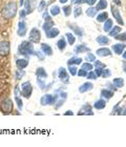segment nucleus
Returning a JSON list of instances; mask_svg holds the SVG:
<instances>
[{
  "label": "nucleus",
  "mask_w": 126,
  "mask_h": 147,
  "mask_svg": "<svg viewBox=\"0 0 126 147\" xmlns=\"http://www.w3.org/2000/svg\"><path fill=\"white\" fill-rule=\"evenodd\" d=\"M16 13H17V4L16 2H9L7 3L4 7L2 9V17L5 19H12L13 17H15Z\"/></svg>",
  "instance_id": "f257e3e1"
},
{
  "label": "nucleus",
  "mask_w": 126,
  "mask_h": 147,
  "mask_svg": "<svg viewBox=\"0 0 126 147\" xmlns=\"http://www.w3.org/2000/svg\"><path fill=\"white\" fill-rule=\"evenodd\" d=\"M33 53H34V49H33V45L31 44L30 41H23L21 43V45L19 46V54L30 56Z\"/></svg>",
  "instance_id": "f03ea898"
},
{
  "label": "nucleus",
  "mask_w": 126,
  "mask_h": 147,
  "mask_svg": "<svg viewBox=\"0 0 126 147\" xmlns=\"http://www.w3.org/2000/svg\"><path fill=\"white\" fill-rule=\"evenodd\" d=\"M0 111L4 115H9L13 111V101L11 99H5L0 103Z\"/></svg>",
  "instance_id": "7ed1b4c3"
},
{
  "label": "nucleus",
  "mask_w": 126,
  "mask_h": 147,
  "mask_svg": "<svg viewBox=\"0 0 126 147\" xmlns=\"http://www.w3.org/2000/svg\"><path fill=\"white\" fill-rule=\"evenodd\" d=\"M33 92V87L30 82H24L21 85V95L25 98H30Z\"/></svg>",
  "instance_id": "20e7f679"
},
{
  "label": "nucleus",
  "mask_w": 126,
  "mask_h": 147,
  "mask_svg": "<svg viewBox=\"0 0 126 147\" xmlns=\"http://www.w3.org/2000/svg\"><path fill=\"white\" fill-rule=\"evenodd\" d=\"M9 51H11L9 43L7 41H1L0 42V56L5 57L9 54Z\"/></svg>",
  "instance_id": "39448f33"
},
{
  "label": "nucleus",
  "mask_w": 126,
  "mask_h": 147,
  "mask_svg": "<svg viewBox=\"0 0 126 147\" xmlns=\"http://www.w3.org/2000/svg\"><path fill=\"white\" fill-rule=\"evenodd\" d=\"M41 39V33L38 28H33L30 33V40L32 42L34 43H38Z\"/></svg>",
  "instance_id": "423d86ee"
},
{
  "label": "nucleus",
  "mask_w": 126,
  "mask_h": 147,
  "mask_svg": "<svg viewBox=\"0 0 126 147\" xmlns=\"http://www.w3.org/2000/svg\"><path fill=\"white\" fill-rule=\"evenodd\" d=\"M56 99H57V96H53V95H44L41 98L40 102L42 105H49V104H54L56 102Z\"/></svg>",
  "instance_id": "0eeeda50"
},
{
  "label": "nucleus",
  "mask_w": 126,
  "mask_h": 147,
  "mask_svg": "<svg viewBox=\"0 0 126 147\" xmlns=\"http://www.w3.org/2000/svg\"><path fill=\"white\" fill-rule=\"evenodd\" d=\"M111 13H113V15H114V18L117 20V22L119 23V24H122L123 25L124 24V21H123V19H122V17H121V15H120V12H119V9L116 7V6L113 4L111 5Z\"/></svg>",
  "instance_id": "6e6552de"
},
{
  "label": "nucleus",
  "mask_w": 126,
  "mask_h": 147,
  "mask_svg": "<svg viewBox=\"0 0 126 147\" xmlns=\"http://www.w3.org/2000/svg\"><path fill=\"white\" fill-rule=\"evenodd\" d=\"M26 31H28V28H26V24H25L24 21H20L18 24V31H17V33H18L19 36L23 37L25 34H26Z\"/></svg>",
  "instance_id": "1a4fd4ad"
},
{
  "label": "nucleus",
  "mask_w": 126,
  "mask_h": 147,
  "mask_svg": "<svg viewBox=\"0 0 126 147\" xmlns=\"http://www.w3.org/2000/svg\"><path fill=\"white\" fill-rule=\"evenodd\" d=\"M59 78H60V80H61L62 82L68 83L69 80H68V75L66 73V71H65V68L61 67L59 69Z\"/></svg>",
  "instance_id": "9d476101"
},
{
  "label": "nucleus",
  "mask_w": 126,
  "mask_h": 147,
  "mask_svg": "<svg viewBox=\"0 0 126 147\" xmlns=\"http://www.w3.org/2000/svg\"><path fill=\"white\" fill-rule=\"evenodd\" d=\"M125 44H122V43H118V44H115L114 46H113V49H114L115 53L117 54V55H121L122 53H123V51L125 49Z\"/></svg>",
  "instance_id": "9b49d317"
},
{
  "label": "nucleus",
  "mask_w": 126,
  "mask_h": 147,
  "mask_svg": "<svg viewBox=\"0 0 126 147\" xmlns=\"http://www.w3.org/2000/svg\"><path fill=\"white\" fill-rule=\"evenodd\" d=\"M92 87H94V85H92V83H89V82L83 83V84L79 87V92H88V90H90V89H92Z\"/></svg>",
  "instance_id": "f8f14e48"
},
{
  "label": "nucleus",
  "mask_w": 126,
  "mask_h": 147,
  "mask_svg": "<svg viewBox=\"0 0 126 147\" xmlns=\"http://www.w3.org/2000/svg\"><path fill=\"white\" fill-rule=\"evenodd\" d=\"M97 55L100 56V57H106V56H111V53L109 49L103 47V49H99L98 51H97Z\"/></svg>",
  "instance_id": "ddd939ff"
},
{
  "label": "nucleus",
  "mask_w": 126,
  "mask_h": 147,
  "mask_svg": "<svg viewBox=\"0 0 126 147\" xmlns=\"http://www.w3.org/2000/svg\"><path fill=\"white\" fill-rule=\"evenodd\" d=\"M16 65H17V67L18 68L23 69V68H25L28 65V60H25V59H18V60L16 61Z\"/></svg>",
  "instance_id": "4468645a"
},
{
  "label": "nucleus",
  "mask_w": 126,
  "mask_h": 147,
  "mask_svg": "<svg viewBox=\"0 0 126 147\" xmlns=\"http://www.w3.org/2000/svg\"><path fill=\"white\" fill-rule=\"evenodd\" d=\"M41 49L43 51V53L47 56H52L53 55V49L52 47L49 45V44H45V43H43L41 44Z\"/></svg>",
  "instance_id": "2eb2a0df"
},
{
  "label": "nucleus",
  "mask_w": 126,
  "mask_h": 147,
  "mask_svg": "<svg viewBox=\"0 0 126 147\" xmlns=\"http://www.w3.org/2000/svg\"><path fill=\"white\" fill-rule=\"evenodd\" d=\"M78 115H92V107H90L88 104L84 105L83 107L81 108V110L79 111V113H78Z\"/></svg>",
  "instance_id": "dca6fc26"
},
{
  "label": "nucleus",
  "mask_w": 126,
  "mask_h": 147,
  "mask_svg": "<svg viewBox=\"0 0 126 147\" xmlns=\"http://www.w3.org/2000/svg\"><path fill=\"white\" fill-rule=\"evenodd\" d=\"M45 33L47 38H55L59 35V30L58 28H51L49 31L45 32Z\"/></svg>",
  "instance_id": "f3484780"
},
{
  "label": "nucleus",
  "mask_w": 126,
  "mask_h": 147,
  "mask_svg": "<svg viewBox=\"0 0 126 147\" xmlns=\"http://www.w3.org/2000/svg\"><path fill=\"white\" fill-rule=\"evenodd\" d=\"M97 42L100 44V45H106L109 43V39H108L106 36H99L97 38Z\"/></svg>",
  "instance_id": "a211bd4d"
},
{
  "label": "nucleus",
  "mask_w": 126,
  "mask_h": 147,
  "mask_svg": "<svg viewBox=\"0 0 126 147\" xmlns=\"http://www.w3.org/2000/svg\"><path fill=\"white\" fill-rule=\"evenodd\" d=\"M36 75H37L38 78H43V79L47 77V74H46L45 69L43 67H38L37 71H36Z\"/></svg>",
  "instance_id": "6ab92c4d"
},
{
  "label": "nucleus",
  "mask_w": 126,
  "mask_h": 147,
  "mask_svg": "<svg viewBox=\"0 0 126 147\" xmlns=\"http://www.w3.org/2000/svg\"><path fill=\"white\" fill-rule=\"evenodd\" d=\"M89 51H90V49H89L87 46H85L84 44H81V45L76 47L75 53H76V54H79V53H86V52H89Z\"/></svg>",
  "instance_id": "aec40b11"
},
{
  "label": "nucleus",
  "mask_w": 126,
  "mask_h": 147,
  "mask_svg": "<svg viewBox=\"0 0 126 147\" xmlns=\"http://www.w3.org/2000/svg\"><path fill=\"white\" fill-rule=\"evenodd\" d=\"M105 106H106V102H105L104 100H98V101L94 104V107L97 108V109H103Z\"/></svg>",
  "instance_id": "412c9836"
},
{
  "label": "nucleus",
  "mask_w": 126,
  "mask_h": 147,
  "mask_svg": "<svg viewBox=\"0 0 126 147\" xmlns=\"http://www.w3.org/2000/svg\"><path fill=\"white\" fill-rule=\"evenodd\" d=\"M106 6H107V1L106 0H100L97 6H96V9H97V11H100V9H105Z\"/></svg>",
  "instance_id": "4be33fe9"
},
{
  "label": "nucleus",
  "mask_w": 126,
  "mask_h": 147,
  "mask_svg": "<svg viewBox=\"0 0 126 147\" xmlns=\"http://www.w3.org/2000/svg\"><path fill=\"white\" fill-rule=\"evenodd\" d=\"M113 28V21H111V19H107L104 23V26H103V30L105 32H109Z\"/></svg>",
  "instance_id": "5701e85b"
},
{
  "label": "nucleus",
  "mask_w": 126,
  "mask_h": 147,
  "mask_svg": "<svg viewBox=\"0 0 126 147\" xmlns=\"http://www.w3.org/2000/svg\"><path fill=\"white\" fill-rule=\"evenodd\" d=\"M113 84H114L116 87H118V88H120V87H122L124 84V81L122 78H116V79H114V81H113Z\"/></svg>",
  "instance_id": "b1692460"
},
{
  "label": "nucleus",
  "mask_w": 126,
  "mask_h": 147,
  "mask_svg": "<svg viewBox=\"0 0 126 147\" xmlns=\"http://www.w3.org/2000/svg\"><path fill=\"white\" fill-rule=\"evenodd\" d=\"M107 19H108V14L106 12L101 13V14L98 15V17H97V20H98L99 22H105Z\"/></svg>",
  "instance_id": "393cba45"
},
{
  "label": "nucleus",
  "mask_w": 126,
  "mask_h": 147,
  "mask_svg": "<svg viewBox=\"0 0 126 147\" xmlns=\"http://www.w3.org/2000/svg\"><path fill=\"white\" fill-rule=\"evenodd\" d=\"M53 26H54V21H52V20H47V21L43 24L42 28H43V30H44V31L47 32V31H49Z\"/></svg>",
  "instance_id": "a878e982"
},
{
  "label": "nucleus",
  "mask_w": 126,
  "mask_h": 147,
  "mask_svg": "<svg viewBox=\"0 0 126 147\" xmlns=\"http://www.w3.org/2000/svg\"><path fill=\"white\" fill-rule=\"evenodd\" d=\"M102 97H104L105 99H111L114 95V92H111V90H108V89H103L101 92Z\"/></svg>",
  "instance_id": "bb28decb"
},
{
  "label": "nucleus",
  "mask_w": 126,
  "mask_h": 147,
  "mask_svg": "<svg viewBox=\"0 0 126 147\" xmlns=\"http://www.w3.org/2000/svg\"><path fill=\"white\" fill-rule=\"evenodd\" d=\"M120 32H121V28H120V26H114V28H113L111 31H109V36L115 37L116 35L119 34Z\"/></svg>",
  "instance_id": "cd10ccee"
},
{
  "label": "nucleus",
  "mask_w": 126,
  "mask_h": 147,
  "mask_svg": "<svg viewBox=\"0 0 126 147\" xmlns=\"http://www.w3.org/2000/svg\"><path fill=\"white\" fill-rule=\"evenodd\" d=\"M97 9L96 7H89V9H87V11H86V15L88 16V17H94V16L97 14Z\"/></svg>",
  "instance_id": "c85d7f7f"
},
{
  "label": "nucleus",
  "mask_w": 126,
  "mask_h": 147,
  "mask_svg": "<svg viewBox=\"0 0 126 147\" xmlns=\"http://www.w3.org/2000/svg\"><path fill=\"white\" fill-rule=\"evenodd\" d=\"M82 62V59L81 58H71L68 60V65H73V64H80Z\"/></svg>",
  "instance_id": "c756f323"
},
{
  "label": "nucleus",
  "mask_w": 126,
  "mask_h": 147,
  "mask_svg": "<svg viewBox=\"0 0 126 147\" xmlns=\"http://www.w3.org/2000/svg\"><path fill=\"white\" fill-rule=\"evenodd\" d=\"M59 13H60V9H59L58 5H53L52 7H51V14H52L53 16L59 15Z\"/></svg>",
  "instance_id": "7c9ffc66"
},
{
  "label": "nucleus",
  "mask_w": 126,
  "mask_h": 147,
  "mask_svg": "<svg viewBox=\"0 0 126 147\" xmlns=\"http://www.w3.org/2000/svg\"><path fill=\"white\" fill-rule=\"evenodd\" d=\"M57 45H58V49H60V51H63V49L66 47V42H65L64 39H60L58 41V43H57Z\"/></svg>",
  "instance_id": "2f4dec72"
},
{
  "label": "nucleus",
  "mask_w": 126,
  "mask_h": 147,
  "mask_svg": "<svg viewBox=\"0 0 126 147\" xmlns=\"http://www.w3.org/2000/svg\"><path fill=\"white\" fill-rule=\"evenodd\" d=\"M65 36H66V38H67L68 43H69V44H74L75 41H76V38H75L74 35L71 34V33H67V34L65 35Z\"/></svg>",
  "instance_id": "473e14b6"
},
{
  "label": "nucleus",
  "mask_w": 126,
  "mask_h": 147,
  "mask_svg": "<svg viewBox=\"0 0 126 147\" xmlns=\"http://www.w3.org/2000/svg\"><path fill=\"white\" fill-rule=\"evenodd\" d=\"M24 4H25V7H26V14L28 13H32V1L31 0H26L24 2Z\"/></svg>",
  "instance_id": "72a5a7b5"
},
{
  "label": "nucleus",
  "mask_w": 126,
  "mask_h": 147,
  "mask_svg": "<svg viewBox=\"0 0 126 147\" xmlns=\"http://www.w3.org/2000/svg\"><path fill=\"white\" fill-rule=\"evenodd\" d=\"M115 38L118 40H121V41H126V33H123V34H118L115 36Z\"/></svg>",
  "instance_id": "f704fd0d"
},
{
  "label": "nucleus",
  "mask_w": 126,
  "mask_h": 147,
  "mask_svg": "<svg viewBox=\"0 0 126 147\" xmlns=\"http://www.w3.org/2000/svg\"><path fill=\"white\" fill-rule=\"evenodd\" d=\"M68 69H69V73L71 74V76H76V75H77V67H76V66H74V65H69Z\"/></svg>",
  "instance_id": "c9c22d12"
},
{
  "label": "nucleus",
  "mask_w": 126,
  "mask_h": 147,
  "mask_svg": "<svg viewBox=\"0 0 126 147\" xmlns=\"http://www.w3.org/2000/svg\"><path fill=\"white\" fill-rule=\"evenodd\" d=\"M63 13L65 16H69L71 13V6H64L63 7Z\"/></svg>",
  "instance_id": "e433bc0d"
},
{
  "label": "nucleus",
  "mask_w": 126,
  "mask_h": 147,
  "mask_svg": "<svg viewBox=\"0 0 126 147\" xmlns=\"http://www.w3.org/2000/svg\"><path fill=\"white\" fill-rule=\"evenodd\" d=\"M82 68H83V69H85L86 71H90L92 69V65L90 64V63H88V62H87V63H84V64L82 65Z\"/></svg>",
  "instance_id": "4c0bfd02"
},
{
  "label": "nucleus",
  "mask_w": 126,
  "mask_h": 147,
  "mask_svg": "<svg viewBox=\"0 0 126 147\" xmlns=\"http://www.w3.org/2000/svg\"><path fill=\"white\" fill-rule=\"evenodd\" d=\"M81 14H82V9H81V7H79V6L75 7V11H74L75 17H79V16H80Z\"/></svg>",
  "instance_id": "58836bf2"
},
{
  "label": "nucleus",
  "mask_w": 126,
  "mask_h": 147,
  "mask_svg": "<svg viewBox=\"0 0 126 147\" xmlns=\"http://www.w3.org/2000/svg\"><path fill=\"white\" fill-rule=\"evenodd\" d=\"M23 75H24V71H22V69H20V68L16 71V78H17L18 80L21 79V77H23Z\"/></svg>",
  "instance_id": "ea45409f"
},
{
  "label": "nucleus",
  "mask_w": 126,
  "mask_h": 147,
  "mask_svg": "<svg viewBox=\"0 0 126 147\" xmlns=\"http://www.w3.org/2000/svg\"><path fill=\"white\" fill-rule=\"evenodd\" d=\"M15 101L17 102V105H18L19 109H22V106H23V104H22V101L20 100V99L18 98V96H15Z\"/></svg>",
  "instance_id": "a19ab883"
},
{
  "label": "nucleus",
  "mask_w": 126,
  "mask_h": 147,
  "mask_svg": "<svg viewBox=\"0 0 126 147\" xmlns=\"http://www.w3.org/2000/svg\"><path fill=\"white\" fill-rule=\"evenodd\" d=\"M109 76H111V71H109V69H103V71H102V77H103V78H108Z\"/></svg>",
  "instance_id": "79ce46f5"
},
{
  "label": "nucleus",
  "mask_w": 126,
  "mask_h": 147,
  "mask_svg": "<svg viewBox=\"0 0 126 147\" xmlns=\"http://www.w3.org/2000/svg\"><path fill=\"white\" fill-rule=\"evenodd\" d=\"M78 76L79 77H86L87 76V71H86L85 69H83V68H81V69H79V71H78Z\"/></svg>",
  "instance_id": "37998d69"
},
{
  "label": "nucleus",
  "mask_w": 126,
  "mask_h": 147,
  "mask_svg": "<svg viewBox=\"0 0 126 147\" xmlns=\"http://www.w3.org/2000/svg\"><path fill=\"white\" fill-rule=\"evenodd\" d=\"M87 77H88V79H92V80H95L97 79V74L96 73H92V71H89L88 74H87Z\"/></svg>",
  "instance_id": "c03bdc74"
},
{
  "label": "nucleus",
  "mask_w": 126,
  "mask_h": 147,
  "mask_svg": "<svg viewBox=\"0 0 126 147\" xmlns=\"http://www.w3.org/2000/svg\"><path fill=\"white\" fill-rule=\"evenodd\" d=\"M86 60H87V61H96V57L92 55V54L88 53V55L86 56Z\"/></svg>",
  "instance_id": "a18cd8bd"
},
{
  "label": "nucleus",
  "mask_w": 126,
  "mask_h": 147,
  "mask_svg": "<svg viewBox=\"0 0 126 147\" xmlns=\"http://www.w3.org/2000/svg\"><path fill=\"white\" fill-rule=\"evenodd\" d=\"M102 71H103V67L101 66H96V74H97V76H102Z\"/></svg>",
  "instance_id": "49530a36"
},
{
  "label": "nucleus",
  "mask_w": 126,
  "mask_h": 147,
  "mask_svg": "<svg viewBox=\"0 0 126 147\" xmlns=\"http://www.w3.org/2000/svg\"><path fill=\"white\" fill-rule=\"evenodd\" d=\"M45 6H46V2H45V1H41L40 5L38 6V11H39V12H42V9H44Z\"/></svg>",
  "instance_id": "de8ad7c7"
},
{
  "label": "nucleus",
  "mask_w": 126,
  "mask_h": 147,
  "mask_svg": "<svg viewBox=\"0 0 126 147\" xmlns=\"http://www.w3.org/2000/svg\"><path fill=\"white\" fill-rule=\"evenodd\" d=\"M71 28H73V30H75V31H76V33H77L78 35H82V32L80 31V30H78L77 28V26H75V25H71Z\"/></svg>",
  "instance_id": "09e8293b"
},
{
  "label": "nucleus",
  "mask_w": 126,
  "mask_h": 147,
  "mask_svg": "<svg viewBox=\"0 0 126 147\" xmlns=\"http://www.w3.org/2000/svg\"><path fill=\"white\" fill-rule=\"evenodd\" d=\"M95 65L96 66H101V67L105 68V64H103V63H101L100 61H95Z\"/></svg>",
  "instance_id": "8fccbe9b"
},
{
  "label": "nucleus",
  "mask_w": 126,
  "mask_h": 147,
  "mask_svg": "<svg viewBox=\"0 0 126 147\" xmlns=\"http://www.w3.org/2000/svg\"><path fill=\"white\" fill-rule=\"evenodd\" d=\"M96 2H97V0H86V3L89 5H94Z\"/></svg>",
  "instance_id": "3c124183"
},
{
  "label": "nucleus",
  "mask_w": 126,
  "mask_h": 147,
  "mask_svg": "<svg viewBox=\"0 0 126 147\" xmlns=\"http://www.w3.org/2000/svg\"><path fill=\"white\" fill-rule=\"evenodd\" d=\"M75 3L81 4V3H86V0H75Z\"/></svg>",
  "instance_id": "603ef678"
},
{
  "label": "nucleus",
  "mask_w": 126,
  "mask_h": 147,
  "mask_svg": "<svg viewBox=\"0 0 126 147\" xmlns=\"http://www.w3.org/2000/svg\"><path fill=\"white\" fill-rule=\"evenodd\" d=\"M113 2L115 3V4H117V5H121L122 3H121V0H113Z\"/></svg>",
  "instance_id": "864d4df0"
},
{
  "label": "nucleus",
  "mask_w": 126,
  "mask_h": 147,
  "mask_svg": "<svg viewBox=\"0 0 126 147\" xmlns=\"http://www.w3.org/2000/svg\"><path fill=\"white\" fill-rule=\"evenodd\" d=\"M25 14H26V13H25L24 11H22V12L20 13V18H23V17L25 16Z\"/></svg>",
  "instance_id": "5fc2aeb1"
},
{
  "label": "nucleus",
  "mask_w": 126,
  "mask_h": 147,
  "mask_svg": "<svg viewBox=\"0 0 126 147\" xmlns=\"http://www.w3.org/2000/svg\"><path fill=\"white\" fill-rule=\"evenodd\" d=\"M64 115H65V116H68V115H73V111H71V110H68L67 113H65Z\"/></svg>",
  "instance_id": "6e6d98bb"
},
{
  "label": "nucleus",
  "mask_w": 126,
  "mask_h": 147,
  "mask_svg": "<svg viewBox=\"0 0 126 147\" xmlns=\"http://www.w3.org/2000/svg\"><path fill=\"white\" fill-rule=\"evenodd\" d=\"M59 1H60L62 4H63V3H65V2H67V0H59Z\"/></svg>",
  "instance_id": "4d7b16f0"
},
{
  "label": "nucleus",
  "mask_w": 126,
  "mask_h": 147,
  "mask_svg": "<svg viewBox=\"0 0 126 147\" xmlns=\"http://www.w3.org/2000/svg\"><path fill=\"white\" fill-rule=\"evenodd\" d=\"M20 4L23 5V4H24V0H20Z\"/></svg>",
  "instance_id": "13d9d810"
},
{
  "label": "nucleus",
  "mask_w": 126,
  "mask_h": 147,
  "mask_svg": "<svg viewBox=\"0 0 126 147\" xmlns=\"http://www.w3.org/2000/svg\"><path fill=\"white\" fill-rule=\"evenodd\" d=\"M123 58H124V59H126V51L123 53Z\"/></svg>",
  "instance_id": "bf43d9fd"
},
{
  "label": "nucleus",
  "mask_w": 126,
  "mask_h": 147,
  "mask_svg": "<svg viewBox=\"0 0 126 147\" xmlns=\"http://www.w3.org/2000/svg\"><path fill=\"white\" fill-rule=\"evenodd\" d=\"M124 71H125V73H126V62H125V63H124Z\"/></svg>",
  "instance_id": "052dcab7"
},
{
  "label": "nucleus",
  "mask_w": 126,
  "mask_h": 147,
  "mask_svg": "<svg viewBox=\"0 0 126 147\" xmlns=\"http://www.w3.org/2000/svg\"><path fill=\"white\" fill-rule=\"evenodd\" d=\"M124 110H125V111H124V113H122V115H126V108H124Z\"/></svg>",
  "instance_id": "680f3d73"
}]
</instances>
